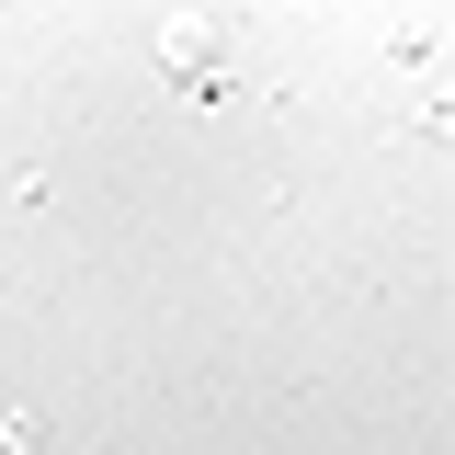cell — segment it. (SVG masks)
I'll use <instances>...</instances> for the list:
<instances>
[{"label": "cell", "mask_w": 455, "mask_h": 455, "mask_svg": "<svg viewBox=\"0 0 455 455\" xmlns=\"http://www.w3.org/2000/svg\"><path fill=\"white\" fill-rule=\"evenodd\" d=\"M160 57L194 80V92H228V35L217 23H160Z\"/></svg>", "instance_id": "obj_1"}]
</instances>
